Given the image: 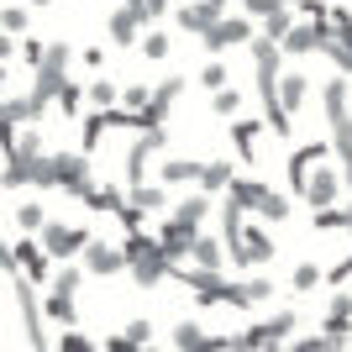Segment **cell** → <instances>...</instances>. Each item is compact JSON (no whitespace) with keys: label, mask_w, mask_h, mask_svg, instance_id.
<instances>
[{"label":"cell","mask_w":352,"mask_h":352,"mask_svg":"<svg viewBox=\"0 0 352 352\" xmlns=\"http://www.w3.org/2000/svg\"><path fill=\"white\" fill-rule=\"evenodd\" d=\"M16 137H21V121L0 116V153H6V158H11V153H16Z\"/></svg>","instance_id":"45"},{"label":"cell","mask_w":352,"mask_h":352,"mask_svg":"<svg viewBox=\"0 0 352 352\" xmlns=\"http://www.w3.org/2000/svg\"><path fill=\"white\" fill-rule=\"evenodd\" d=\"M58 111L63 116H85V85H79V79H63V89H58Z\"/></svg>","instance_id":"34"},{"label":"cell","mask_w":352,"mask_h":352,"mask_svg":"<svg viewBox=\"0 0 352 352\" xmlns=\"http://www.w3.org/2000/svg\"><path fill=\"white\" fill-rule=\"evenodd\" d=\"M321 105H326V121H331V137H326V142L337 153L342 184L352 190V89H347V74L321 85Z\"/></svg>","instance_id":"1"},{"label":"cell","mask_w":352,"mask_h":352,"mask_svg":"<svg viewBox=\"0 0 352 352\" xmlns=\"http://www.w3.org/2000/svg\"><path fill=\"white\" fill-rule=\"evenodd\" d=\"M226 126H232V147H236V158L242 163H252L258 158V137H263V121H226Z\"/></svg>","instance_id":"22"},{"label":"cell","mask_w":352,"mask_h":352,"mask_svg":"<svg viewBox=\"0 0 352 352\" xmlns=\"http://www.w3.org/2000/svg\"><path fill=\"white\" fill-rule=\"evenodd\" d=\"M116 221H121V226H126V232H142V226H147V216H142V210L132 206V200H126V206L116 210Z\"/></svg>","instance_id":"47"},{"label":"cell","mask_w":352,"mask_h":352,"mask_svg":"<svg viewBox=\"0 0 352 352\" xmlns=\"http://www.w3.org/2000/svg\"><path fill=\"white\" fill-rule=\"evenodd\" d=\"M105 132H111V126H105V111H85V116H79V153H95V147L105 142Z\"/></svg>","instance_id":"28"},{"label":"cell","mask_w":352,"mask_h":352,"mask_svg":"<svg viewBox=\"0 0 352 352\" xmlns=\"http://www.w3.org/2000/svg\"><path fill=\"white\" fill-rule=\"evenodd\" d=\"M294 326H300V316H294V310H274L268 321H252L248 331L226 337V347H232V352H274V347L294 331Z\"/></svg>","instance_id":"4"},{"label":"cell","mask_w":352,"mask_h":352,"mask_svg":"<svg viewBox=\"0 0 352 352\" xmlns=\"http://www.w3.org/2000/svg\"><path fill=\"white\" fill-rule=\"evenodd\" d=\"M85 69H89V74L105 69V47H85Z\"/></svg>","instance_id":"51"},{"label":"cell","mask_w":352,"mask_h":352,"mask_svg":"<svg viewBox=\"0 0 352 352\" xmlns=\"http://www.w3.org/2000/svg\"><path fill=\"white\" fill-rule=\"evenodd\" d=\"M147 158H153V147L137 137L132 153H126V184H147Z\"/></svg>","instance_id":"33"},{"label":"cell","mask_w":352,"mask_h":352,"mask_svg":"<svg viewBox=\"0 0 352 352\" xmlns=\"http://www.w3.org/2000/svg\"><path fill=\"white\" fill-rule=\"evenodd\" d=\"M200 85H206V89H226V85H232V69H226V58H210L206 69H200Z\"/></svg>","instance_id":"37"},{"label":"cell","mask_w":352,"mask_h":352,"mask_svg":"<svg viewBox=\"0 0 352 352\" xmlns=\"http://www.w3.org/2000/svg\"><path fill=\"white\" fill-rule=\"evenodd\" d=\"M236 6H242V16H268L279 0H236Z\"/></svg>","instance_id":"50"},{"label":"cell","mask_w":352,"mask_h":352,"mask_svg":"<svg viewBox=\"0 0 352 352\" xmlns=\"http://www.w3.org/2000/svg\"><path fill=\"white\" fill-rule=\"evenodd\" d=\"M47 163H53V190L85 200V190L95 184V163H89V153H47Z\"/></svg>","instance_id":"8"},{"label":"cell","mask_w":352,"mask_h":352,"mask_svg":"<svg viewBox=\"0 0 352 352\" xmlns=\"http://www.w3.org/2000/svg\"><path fill=\"white\" fill-rule=\"evenodd\" d=\"M105 352H142V347H137L132 337H111V342H105Z\"/></svg>","instance_id":"53"},{"label":"cell","mask_w":352,"mask_h":352,"mask_svg":"<svg viewBox=\"0 0 352 352\" xmlns=\"http://www.w3.org/2000/svg\"><path fill=\"white\" fill-rule=\"evenodd\" d=\"M342 232H352V200L342 206Z\"/></svg>","instance_id":"56"},{"label":"cell","mask_w":352,"mask_h":352,"mask_svg":"<svg viewBox=\"0 0 352 352\" xmlns=\"http://www.w3.org/2000/svg\"><path fill=\"white\" fill-rule=\"evenodd\" d=\"M195 236H200L195 226H179V221L168 216V221L158 226V248H163V258H168V263H184V258H190V242H195Z\"/></svg>","instance_id":"16"},{"label":"cell","mask_w":352,"mask_h":352,"mask_svg":"<svg viewBox=\"0 0 352 352\" xmlns=\"http://www.w3.org/2000/svg\"><path fill=\"white\" fill-rule=\"evenodd\" d=\"M321 284H331V289H342V284H352V252H342V263L321 268Z\"/></svg>","instance_id":"39"},{"label":"cell","mask_w":352,"mask_h":352,"mask_svg":"<svg viewBox=\"0 0 352 352\" xmlns=\"http://www.w3.org/2000/svg\"><path fill=\"white\" fill-rule=\"evenodd\" d=\"M89 236H95L89 226H74V221H53V216H47L43 232H37V242H43V252L53 258V263H74V258L85 252Z\"/></svg>","instance_id":"6"},{"label":"cell","mask_w":352,"mask_h":352,"mask_svg":"<svg viewBox=\"0 0 352 352\" xmlns=\"http://www.w3.org/2000/svg\"><path fill=\"white\" fill-rule=\"evenodd\" d=\"M27 6H32V11H43V6H53V0H27Z\"/></svg>","instance_id":"58"},{"label":"cell","mask_w":352,"mask_h":352,"mask_svg":"<svg viewBox=\"0 0 352 352\" xmlns=\"http://www.w3.org/2000/svg\"><path fill=\"white\" fill-rule=\"evenodd\" d=\"M142 32H147V27L126 11V6H116V11H111V21H105V37H111L116 47H137V37H142Z\"/></svg>","instance_id":"20"},{"label":"cell","mask_w":352,"mask_h":352,"mask_svg":"<svg viewBox=\"0 0 352 352\" xmlns=\"http://www.w3.org/2000/svg\"><path fill=\"white\" fill-rule=\"evenodd\" d=\"M326 11H331L326 0H300V16H305V21H326Z\"/></svg>","instance_id":"48"},{"label":"cell","mask_w":352,"mask_h":352,"mask_svg":"<svg viewBox=\"0 0 352 352\" xmlns=\"http://www.w3.org/2000/svg\"><path fill=\"white\" fill-rule=\"evenodd\" d=\"M58 352H100V347H95V342H89L79 326H69V331L58 337Z\"/></svg>","instance_id":"40"},{"label":"cell","mask_w":352,"mask_h":352,"mask_svg":"<svg viewBox=\"0 0 352 352\" xmlns=\"http://www.w3.org/2000/svg\"><path fill=\"white\" fill-rule=\"evenodd\" d=\"M121 258H126V274H132L142 289L163 284V279H168V268H174L168 258H163L158 236L147 232V226H142V232H126V236H121Z\"/></svg>","instance_id":"2"},{"label":"cell","mask_w":352,"mask_h":352,"mask_svg":"<svg viewBox=\"0 0 352 352\" xmlns=\"http://www.w3.org/2000/svg\"><path fill=\"white\" fill-rule=\"evenodd\" d=\"M174 347L179 352H232L226 337H206V326H200V321H179L174 326Z\"/></svg>","instance_id":"17"},{"label":"cell","mask_w":352,"mask_h":352,"mask_svg":"<svg viewBox=\"0 0 352 352\" xmlns=\"http://www.w3.org/2000/svg\"><path fill=\"white\" fill-rule=\"evenodd\" d=\"M242 289H248V305H263V300H274V284H268L263 274H252V279L242 284Z\"/></svg>","instance_id":"43"},{"label":"cell","mask_w":352,"mask_h":352,"mask_svg":"<svg viewBox=\"0 0 352 352\" xmlns=\"http://www.w3.org/2000/svg\"><path fill=\"white\" fill-rule=\"evenodd\" d=\"M252 37H258V27H252V16H242V11H226L221 21H210V32L200 37V43H206V53H210V58H226L232 47L252 43Z\"/></svg>","instance_id":"7"},{"label":"cell","mask_w":352,"mask_h":352,"mask_svg":"<svg viewBox=\"0 0 352 352\" xmlns=\"http://www.w3.org/2000/svg\"><path fill=\"white\" fill-rule=\"evenodd\" d=\"M279 6H300V0H279Z\"/></svg>","instance_id":"60"},{"label":"cell","mask_w":352,"mask_h":352,"mask_svg":"<svg viewBox=\"0 0 352 352\" xmlns=\"http://www.w3.org/2000/svg\"><path fill=\"white\" fill-rule=\"evenodd\" d=\"M321 158H331V142L326 137H316V142H300L289 153V163H284V179H289V195H305V179H310V168Z\"/></svg>","instance_id":"13"},{"label":"cell","mask_w":352,"mask_h":352,"mask_svg":"<svg viewBox=\"0 0 352 352\" xmlns=\"http://www.w3.org/2000/svg\"><path fill=\"white\" fill-rule=\"evenodd\" d=\"M11 258H16V274H21V279H32L37 289H43V284L53 279V258L43 252V242H37V236H27V232H21V236L11 242Z\"/></svg>","instance_id":"10"},{"label":"cell","mask_w":352,"mask_h":352,"mask_svg":"<svg viewBox=\"0 0 352 352\" xmlns=\"http://www.w3.org/2000/svg\"><path fill=\"white\" fill-rule=\"evenodd\" d=\"M274 89H279V105H284V111H289V116H300V111H305V100H310V74L284 69Z\"/></svg>","instance_id":"18"},{"label":"cell","mask_w":352,"mask_h":352,"mask_svg":"<svg viewBox=\"0 0 352 352\" xmlns=\"http://www.w3.org/2000/svg\"><path fill=\"white\" fill-rule=\"evenodd\" d=\"M43 321H58L63 331H69V326H79V305H74V294L47 289V300H43Z\"/></svg>","instance_id":"26"},{"label":"cell","mask_w":352,"mask_h":352,"mask_svg":"<svg viewBox=\"0 0 352 352\" xmlns=\"http://www.w3.org/2000/svg\"><path fill=\"white\" fill-rule=\"evenodd\" d=\"M16 53L27 58V69H37V63H43V53H47V43H43V37H16Z\"/></svg>","instance_id":"41"},{"label":"cell","mask_w":352,"mask_h":352,"mask_svg":"<svg viewBox=\"0 0 352 352\" xmlns=\"http://www.w3.org/2000/svg\"><path fill=\"white\" fill-rule=\"evenodd\" d=\"M16 279V310H21V331H27L32 352H47L53 342H47V321H43V294H37V284L21 279V274H11Z\"/></svg>","instance_id":"9"},{"label":"cell","mask_w":352,"mask_h":352,"mask_svg":"<svg viewBox=\"0 0 352 352\" xmlns=\"http://www.w3.org/2000/svg\"><path fill=\"white\" fill-rule=\"evenodd\" d=\"M190 263H195V268H210V274H221V268H226V248H221L216 236H195V242H190Z\"/></svg>","instance_id":"25"},{"label":"cell","mask_w":352,"mask_h":352,"mask_svg":"<svg viewBox=\"0 0 352 352\" xmlns=\"http://www.w3.org/2000/svg\"><path fill=\"white\" fill-rule=\"evenodd\" d=\"M274 232L268 226H258V221H242V232H236V242L226 248V258H232V268H268L274 263Z\"/></svg>","instance_id":"5"},{"label":"cell","mask_w":352,"mask_h":352,"mask_svg":"<svg viewBox=\"0 0 352 352\" xmlns=\"http://www.w3.org/2000/svg\"><path fill=\"white\" fill-rule=\"evenodd\" d=\"M337 43H342V47L352 53V27H347V32H337Z\"/></svg>","instance_id":"57"},{"label":"cell","mask_w":352,"mask_h":352,"mask_svg":"<svg viewBox=\"0 0 352 352\" xmlns=\"http://www.w3.org/2000/svg\"><path fill=\"white\" fill-rule=\"evenodd\" d=\"M147 95H153V85H126L116 105H126V111H142V105H147Z\"/></svg>","instance_id":"44"},{"label":"cell","mask_w":352,"mask_h":352,"mask_svg":"<svg viewBox=\"0 0 352 352\" xmlns=\"http://www.w3.org/2000/svg\"><path fill=\"white\" fill-rule=\"evenodd\" d=\"M0 95H6V63H0Z\"/></svg>","instance_id":"59"},{"label":"cell","mask_w":352,"mask_h":352,"mask_svg":"<svg viewBox=\"0 0 352 352\" xmlns=\"http://www.w3.org/2000/svg\"><path fill=\"white\" fill-rule=\"evenodd\" d=\"M79 263H85V274H126V258H121V242H100V236H89L85 252H79Z\"/></svg>","instance_id":"15"},{"label":"cell","mask_w":352,"mask_h":352,"mask_svg":"<svg viewBox=\"0 0 352 352\" xmlns=\"http://www.w3.org/2000/svg\"><path fill=\"white\" fill-rule=\"evenodd\" d=\"M121 206H126V190H121V184H89L85 190V210H95V216H116Z\"/></svg>","instance_id":"21"},{"label":"cell","mask_w":352,"mask_h":352,"mask_svg":"<svg viewBox=\"0 0 352 352\" xmlns=\"http://www.w3.org/2000/svg\"><path fill=\"white\" fill-rule=\"evenodd\" d=\"M316 232H342V206H321L316 210Z\"/></svg>","instance_id":"46"},{"label":"cell","mask_w":352,"mask_h":352,"mask_svg":"<svg viewBox=\"0 0 352 352\" xmlns=\"http://www.w3.org/2000/svg\"><path fill=\"white\" fill-rule=\"evenodd\" d=\"M174 27L179 32H190V37H206L210 21H221L226 16V0H184V6H174Z\"/></svg>","instance_id":"12"},{"label":"cell","mask_w":352,"mask_h":352,"mask_svg":"<svg viewBox=\"0 0 352 352\" xmlns=\"http://www.w3.org/2000/svg\"><path fill=\"white\" fill-rule=\"evenodd\" d=\"M294 294H310V289H316V284H321V268H316V263H300V268H294Z\"/></svg>","instance_id":"42"},{"label":"cell","mask_w":352,"mask_h":352,"mask_svg":"<svg viewBox=\"0 0 352 352\" xmlns=\"http://www.w3.org/2000/svg\"><path fill=\"white\" fill-rule=\"evenodd\" d=\"M27 27H32V6L27 0H0V32L27 37Z\"/></svg>","instance_id":"27"},{"label":"cell","mask_w":352,"mask_h":352,"mask_svg":"<svg viewBox=\"0 0 352 352\" xmlns=\"http://www.w3.org/2000/svg\"><path fill=\"white\" fill-rule=\"evenodd\" d=\"M116 6H126V0H116Z\"/></svg>","instance_id":"61"},{"label":"cell","mask_w":352,"mask_h":352,"mask_svg":"<svg viewBox=\"0 0 352 352\" xmlns=\"http://www.w3.org/2000/svg\"><path fill=\"white\" fill-rule=\"evenodd\" d=\"M137 47L147 53V63H163L168 53H174V37H168V32H158V27H147L142 37H137Z\"/></svg>","instance_id":"30"},{"label":"cell","mask_w":352,"mask_h":352,"mask_svg":"<svg viewBox=\"0 0 352 352\" xmlns=\"http://www.w3.org/2000/svg\"><path fill=\"white\" fill-rule=\"evenodd\" d=\"M284 352H326V342L321 337H300L294 347H284Z\"/></svg>","instance_id":"52"},{"label":"cell","mask_w":352,"mask_h":352,"mask_svg":"<svg viewBox=\"0 0 352 352\" xmlns=\"http://www.w3.org/2000/svg\"><path fill=\"white\" fill-rule=\"evenodd\" d=\"M342 190H347V184H342V168L337 163H316V168H310V179H305V195H300V200H305V206H337L342 200Z\"/></svg>","instance_id":"11"},{"label":"cell","mask_w":352,"mask_h":352,"mask_svg":"<svg viewBox=\"0 0 352 352\" xmlns=\"http://www.w3.org/2000/svg\"><path fill=\"white\" fill-rule=\"evenodd\" d=\"M11 53H16V37H11V32H0V63L11 58Z\"/></svg>","instance_id":"55"},{"label":"cell","mask_w":352,"mask_h":352,"mask_svg":"<svg viewBox=\"0 0 352 352\" xmlns=\"http://www.w3.org/2000/svg\"><path fill=\"white\" fill-rule=\"evenodd\" d=\"M294 27V6H274V11L263 16V32H258V37H268V43H279L284 32Z\"/></svg>","instance_id":"31"},{"label":"cell","mask_w":352,"mask_h":352,"mask_svg":"<svg viewBox=\"0 0 352 352\" xmlns=\"http://www.w3.org/2000/svg\"><path fill=\"white\" fill-rule=\"evenodd\" d=\"M85 100L95 105V111H105V105L121 100V85H116V79H89V85H85Z\"/></svg>","instance_id":"32"},{"label":"cell","mask_w":352,"mask_h":352,"mask_svg":"<svg viewBox=\"0 0 352 352\" xmlns=\"http://www.w3.org/2000/svg\"><path fill=\"white\" fill-rule=\"evenodd\" d=\"M126 337H132L137 347H147V342H153V321H132V326H126Z\"/></svg>","instance_id":"49"},{"label":"cell","mask_w":352,"mask_h":352,"mask_svg":"<svg viewBox=\"0 0 352 352\" xmlns=\"http://www.w3.org/2000/svg\"><path fill=\"white\" fill-rule=\"evenodd\" d=\"M236 179V168H232V158H210V163H200V179H195V190L200 195H226V184Z\"/></svg>","instance_id":"19"},{"label":"cell","mask_w":352,"mask_h":352,"mask_svg":"<svg viewBox=\"0 0 352 352\" xmlns=\"http://www.w3.org/2000/svg\"><path fill=\"white\" fill-rule=\"evenodd\" d=\"M195 179H200V158H163V168H158L163 190H174V184H195Z\"/></svg>","instance_id":"24"},{"label":"cell","mask_w":352,"mask_h":352,"mask_svg":"<svg viewBox=\"0 0 352 352\" xmlns=\"http://www.w3.org/2000/svg\"><path fill=\"white\" fill-rule=\"evenodd\" d=\"M331 37H337V32H331V21H305V16H300V21L279 37V53H321Z\"/></svg>","instance_id":"14"},{"label":"cell","mask_w":352,"mask_h":352,"mask_svg":"<svg viewBox=\"0 0 352 352\" xmlns=\"http://www.w3.org/2000/svg\"><path fill=\"white\" fill-rule=\"evenodd\" d=\"M43 221H47V210L37 206V200H21V206H16V226H21L27 236H37V232H43Z\"/></svg>","instance_id":"36"},{"label":"cell","mask_w":352,"mask_h":352,"mask_svg":"<svg viewBox=\"0 0 352 352\" xmlns=\"http://www.w3.org/2000/svg\"><path fill=\"white\" fill-rule=\"evenodd\" d=\"M210 206H216V200L195 190V195H184V200L174 206V221H179V226H195V232H200V226H206V216H210Z\"/></svg>","instance_id":"23"},{"label":"cell","mask_w":352,"mask_h":352,"mask_svg":"<svg viewBox=\"0 0 352 352\" xmlns=\"http://www.w3.org/2000/svg\"><path fill=\"white\" fill-rule=\"evenodd\" d=\"M0 268H6V274H16V258H11V242H6V236H0Z\"/></svg>","instance_id":"54"},{"label":"cell","mask_w":352,"mask_h":352,"mask_svg":"<svg viewBox=\"0 0 352 352\" xmlns=\"http://www.w3.org/2000/svg\"><path fill=\"white\" fill-rule=\"evenodd\" d=\"M126 200H132L142 216H153V210L168 206V190H163V184H132V190H126Z\"/></svg>","instance_id":"29"},{"label":"cell","mask_w":352,"mask_h":352,"mask_svg":"<svg viewBox=\"0 0 352 352\" xmlns=\"http://www.w3.org/2000/svg\"><path fill=\"white\" fill-rule=\"evenodd\" d=\"M210 111H216V116H236V111H242V95H236L232 85H226V89H210Z\"/></svg>","instance_id":"38"},{"label":"cell","mask_w":352,"mask_h":352,"mask_svg":"<svg viewBox=\"0 0 352 352\" xmlns=\"http://www.w3.org/2000/svg\"><path fill=\"white\" fill-rule=\"evenodd\" d=\"M226 200L242 206V216H258V221H289V195L263 184V179H232L226 184Z\"/></svg>","instance_id":"3"},{"label":"cell","mask_w":352,"mask_h":352,"mask_svg":"<svg viewBox=\"0 0 352 352\" xmlns=\"http://www.w3.org/2000/svg\"><path fill=\"white\" fill-rule=\"evenodd\" d=\"M79 284H85V263H63L53 279H47V289H58V294H79Z\"/></svg>","instance_id":"35"}]
</instances>
